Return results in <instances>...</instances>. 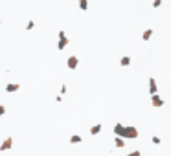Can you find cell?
<instances>
[{
	"label": "cell",
	"mask_w": 171,
	"mask_h": 156,
	"mask_svg": "<svg viewBox=\"0 0 171 156\" xmlns=\"http://www.w3.org/2000/svg\"><path fill=\"white\" fill-rule=\"evenodd\" d=\"M149 94L151 96H157L158 94V85H157V79L155 77H149Z\"/></svg>",
	"instance_id": "cell-5"
},
{
	"label": "cell",
	"mask_w": 171,
	"mask_h": 156,
	"mask_svg": "<svg viewBox=\"0 0 171 156\" xmlns=\"http://www.w3.org/2000/svg\"><path fill=\"white\" fill-rule=\"evenodd\" d=\"M151 142H153L155 145H160V143H162V140H160L158 136H151Z\"/></svg>",
	"instance_id": "cell-16"
},
{
	"label": "cell",
	"mask_w": 171,
	"mask_h": 156,
	"mask_svg": "<svg viewBox=\"0 0 171 156\" xmlns=\"http://www.w3.org/2000/svg\"><path fill=\"white\" fill-rule=\"evenodd\" d=\"M68 37H66V33H64V29H59V40H57V50H64L66 46H68Z\"/></svg>",
	"instance_id": "cell-2"
},
{
	"label": "cell",
	"mask_w": 171,
	"mask_h": 156,
	"mask_svg": "<svg viewBox=\"0 0 171 156\" xmlns=\"http://www.w3.org/2000/svg\"><path fill=\"white\" fill-rule=\"evenodd\" d=\"M114 147H118V149H123V147H125V140H123V138H118V136H114Z\"/></svg>",
	"instance_id": "cell-10"
},
{
	"label": "cell",
	"mask_w": 171,
	"mask_h": 156,
	"mask_svg": "<svg viewBox=\"0 0 171 156\" xmlns=\"http://www.w3.org/2000/svg\"><path fill=\"white\" fill-rule=\"evenodd\" d=\"M6 114V107L4 105H0V116H4Z\"/></svg>",
	"instance_id": "cell-19"
},
{
	"label": "cell",
	"mask_w": 171,
	"mask_h": 156,
	"mask_svg": "<svg viewBox=\"0 0 171 156\" xmlns=\"http://www.w3.org/2000/svg\"><path fill=\"white\" fill-rule=\"evenodd\" d=\"M151 105L153 107H157V108H160V107H164V99L157 94V96H151Z\"/></svg>",
	"instance_id": "cell-7"
},
{
	"label": "cell",
	"mask_w": 171,
	"mask_h": 156,
	"mask_svg": "<svg viewBox=\"0 0 171 156\" xmlns=\"http://www.w3.org/2000/svg\"><path fill=\"white\" fill-rule=\"evenodd\" d=\"M125 156H142V153H140V149H134V151H131V153H127Z\"/></svg>",
	"instance_id": "cell-15"
},
{
	"label": "cell",
	"mask_w": 171,
	"mask_h": 156,
	"mask_svg": "<svg viewBox=\"0 0 171 156\" xmlns=\"http://www.w3.org/2000/svg\"><path fill=\"white\" fill-rule=\"evenodd\" d=\"M140 136V132H138V129L134 127V125H125V129H123V140H136Z\"/></svg>",
	"instance_id": "cell-1"
},
{
	"label": "cell",
	"mask_w": 171,
	"mask_h": 156,
	"mask_svg": "<svg viewBox=\"0 0 171 156\" xmlns=\"http://www.w3.org/2000/svg\"><path fill=\"white\" fill-rule=\"evenodd\" d=\"M153 33H155V29H151V28H149V29H146V31L142 33V40H149V39L153 37Z\"/></svg>",
	"instance_id": "cell-11"
},
{
	"label": "cell",
	"mask_w": 171,
	"mask_h": 156,
	"mask_svg": "<svg viewBox=\"0 0 171 156\" xmlns=\"http://www.w3.org/2000/svg\"><path fill=\"white\" fill-rule=\"evenodd\" d=\"M131 63H133V61H131V57H129V55H123V57L120 59V66H129Z\"/></svg>",
	"instance_id": "cell-13"
},
{
	"label": "cell",
	"mask_w": 171,
	"mask_h": 156,
	"mask_svg": "<svg viewBox=\"0 0 171 156\" xmlns=\"http://www.w3.org/2000/svg\"><path fill=\"white\" fill-rule=\"evenodd\" d=\"M160 6H162V0H155L153 2V7H160Z\"/></svg>",
	"instance_id": "cell-18"
},
{
	"label": "cell",
	"mask_w": 171,
	"mask_h": 156,
	"mask_svg": "<svg viewBox=\"0 0 171 156\" xmlns=\"http://www.w3.org/2000/svg\"><path fill=\"white\" fill-rule=\"evenodd\" d=\"M68 142H70V143H72V145H76V143H81V142H83V138H81V136H79V134H72V136H70V140H68Z\"/></svg>",
	"instance_id": "cell-12"
},
{
	"label": "cell",
	"mask_w": 171,
	"mask_h": 156,
	"mask_svg": "<svg viewBox=\"0 0 171 156\" xmlns=\"http://www.w3.org/2000/svg\"><path fill=\"white\" fill-rule=\"evenodd\" d=\"M77 66H79V59H77L76 55H70V57L66 59V68H68V70H76Z\"/></svg>",
	"instance_id": "cell-3"
},
{
	"label": "cell",
	"mask_w": 171,
	"mask_h": 156,
	"mask_svg": "<svg viewBox=\"0 0 171 156\" xmlns=\"http://www.w3.org/2000/svg\"><path fill=\"white\" fill-rule=\"evenodd\" d=\"M101 129H103V125H101V123H96V125H92V127H90V131H88V132H90L92 136H96V134H99V132H101Z\"/></svg>",
	"instance_id": "cell-9"
},
{
	"label": "cell",
	"mask_w": 171,
	"mask_h": 156,
	"mask_svg": "<svg viewBox=\"0 0 171 156\" xmlns=\"http://www.w3.org/2000/svg\"><path fill=\"white\" fill-rule=\"evenodd\" d=\"M33 26H35V22H33V20H28V24H26V29H33Z\"/></svg>",
	"instance_id": "cell-17"
},
{
	"label": "cell",
	"mask_w": 171,
	"mask_h": 156,
	"mask_svg": "<svg viewBox=\"0 0 171 156\" xmlns=\"http://www.w3.org/2000/svg\"><path fill=\"white\" fill-rule=\"evenodd\" d=\"M79 9H83V11L88 9V2L87 0H79Z\"/></svg>",
	"instance_id": "cell-14"
},
{
	"label": "cell",
	"mask_w": 171,
	"mask_h": 156,
	"mask_svg": "<svg viewBox=\"0 0 171 156\" xmlns=\"http://www.w3.org/2000/svg\"><path fill=\"white\" fill-rule=\"evenodd\" d=\"M123 129H125V125L118 121V123H116V125L112 127V132H114V136H118V138H122V136H123Z\"/></svg>",
	"instance_id": "cell-6"
},
{
	"label": "cell",
	"mask_w": 171,
	"mask_h": 156,
	"mask_svg": "<svg viewBox=\"0 0 171 156\" xmlns=\"http://www.w3.org/2000/svg\"><path fill=\"white\" fill-rule=\"evenodd\" d=\"M18 88H20L18 83H7V85H6V92H7V94H15Z\"/></svg>",
	"instance_id": "cell-8"
},
{
	"label": "cell",
	"mask_w": 171,
	"mask_h": 156,
	"mask_svg": "<svg viewBox=\"0 0 171 156\" xmlns=\"http://www.w3.org/2000/svg\"><path fill=\"white\" fill-rule=\"evenodd\" d=\"M11 147H13V138H11V136H7V138L0 143V151H2V153H6V151H9Z\"/></svg>",
	"instance_id": "cell-4"
}]
</instances>
